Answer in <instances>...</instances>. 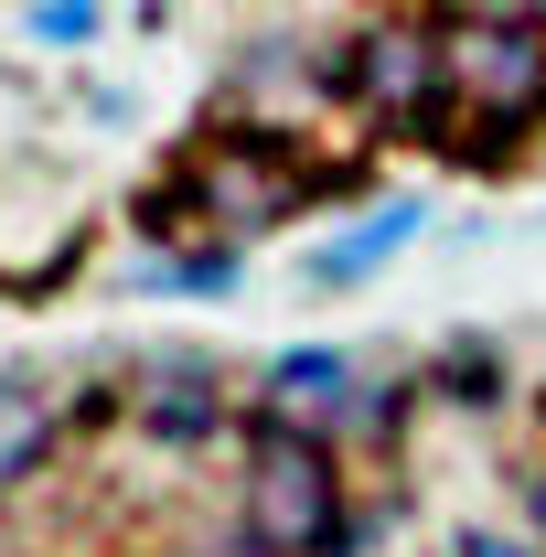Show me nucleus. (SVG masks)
<instances>
[{
  "label": "nucleus",
  "instance_id": "nucleus-1",
  "mask_svg": "<svg viewBox=\"0 0 546 557\" xmlns=\"http://www.w3.org/2000/svg\"><path fill=\"white\" fill-rule=\"evenodd\" d=\"M236 536L258 557H353L375 525L353 515V493H343V461L322 429H300V418H247V493H236Z\"/></svg>",
  "mask_w": 546,
  "mask_h": 557
},
{
  "label": "nucleus",
  "instance_id": "nucleus-2",
  "mask_svg": "<svg viewBox=\"0 0 546 557\" xmlns=\"http://www.w3.org/2000/svg\"><path fill=\"white\" fill-rule=\"evenodd\" d=\"M439 139L461 161H514L546 129V22H493V11H450L439 22Z\"/></svg>",
  "mask_w": 546,
  "mask_h": 557
},
{
  "label": "nucleus",
  "instance_id": "nucleus-3",
  "mask_svg": "<svg viewBox=\"0 0 546 557\" xmlns=\"http://www.w3.org/2000/svg\"><path fill=\"white\" fill-rule=\"evenodd\" d=\"M311 194H322V161L311 150H289L278 129H225L172 172V194H161L150 225H183L194 214V225H214V247H247V236L289 225Z\"/></svg>",
  "mask_w": 546,
  "mask_h": 557
},
{
  "label": "nucleus",
  "instance_id": "nucleus-4",
  "mask_svg": "<svg viewBox=\"0 0 546 557\" xmlns=\"http://www.w3.org/2000/svg\"><path fill=\"white\" fill-rule=\"evenodd\" d=\"M333 86L375 119V129L439 139V108H450V86H439V22H364V33L343 44Z\"/></svg>",
  "mask_w": 546,
  "mask_h": 557
},
{
  "label": "nucleus",
  "instance_id": "nucleus-5",
  "mask_svg": "<svg viewBox=\"0 0 546 557\" xmlns=\"http://www.w3.org/2000/svg\"><path fill=\"white\" fill-rule=\"evenodd\" d=\"M119 418H129L150 450L194 461V450H214V440L236 429V397H225V375L194 364V354H150V364L129 375V397H119Z\"/></svg>",
  "mask_w": 546,
  "mask_h": 557
},
{
  "label": "nucleus",
  "instance_id": "nucleus-6",
  "mask_svg": "<svg viewBox=\"0 0 546 557\" xmlns=\"http://www.w3.org/2000/svg\"><path fill=\"white\" fill-rule=\"evenodd\" d=\"M353 386H364V364H353L343 344H289V354H269V397H258V408H269V418H300V429L333 440L343 408H353Z\"/></svg>",
  "mask_w": 546,
  "mask_h": 557
},
{
  "label": "nucleus",
  "instance_id": "nucleus-7",
  "mask_svg": "<svg viewBox=\"0 0 546 557\" xmlns=\"http://www.w3.org/2000/svg\"><path fill=\"white\" fill-rule=\"evenodd\" d=\"M418 225H429V205H418V194H397V205H364L343 236H322V247H311V269H300V278H311V289H364V278L386 269Z\"/></svg>",
  "mask_w": 546,
  "mask_h": 557
},
{
  "label": "nucleus",
  "instance_id": "nucleus-8",
  "mask_svg": "<svg viewBox=\"0 0 546 557\" xmlns=\"http://www.w3.org/2000/svg\"><path fill=\"white\" fill-rule=\"evenodd\" d=\"M65 450V408L44 397V386H22V375H0V493H22L44 461Z\"/></svg>",
  "mask_w": 546,
  "mask_h": 557
},
{
  "label": "nucleus",
  "instance_id": "nucleus-9",
  "mask_svg": "<svg viewBox=\"0 0 546 557\" xmlns=\"http://www.w3.org/2000/svg\"><path fill=\"white\" fill-rule=\"evenodd\" d=\"M129 278L139 289H172V300H225L236 289V247H183V258H150Z\"/></svg>",
  "mask_w": 546,
  "mask_h": 557
},
{
  "label": "nucleus",
  "instance_id": "nucleus-10",
  "mask_svg": "<svg viewBox=\"0 0 546 557\" xmlns=\"http://www.w3.org/2000/svg\"><path fill=\"white\" fill-rule=\"evenodd\" d=\"M429 386H450V397L493 408V397H504V354H493V344H450L439 364H429Z\"/></svg>",
  "mask_w": 546,
  "mask_h": 557
},
{
  "label": "nucleus",
  "instance_id": "nucleus-11",
  "mask_svg": "<svg viewBox=\"0 0 546 557\" xmlns=\"http://www.w3.org/2000/svg\"><path fill=\"white\" fill-rule=\"evenodd\" d=\"M439 557H546V536L536 525H461Z\"/></svg>",
  "mask_w": 546,
  "mask_h": 557
},
{
  "label": "nucleus",
  "instance_id": "nucleus-12",
  "mask_svg": "<svg viewBox=\"0 0 546 557\" xmlns=\"http://www.w3.org/2000/svg\"><path fill=\"white\" fill-rule=\"evenodd\" d=\"M22 22H33V44H86L97 33V0H33Z\"/></svg>",
  "mask_w": 546,
  "mask_h": 557
},
{
  "label": "nucleus",
  "instance_id": "nucleus-13",
  "mask_svg": "<svg viewBox=\"0 0 546 557\" xmlns=\"http://www.w3.org/2000/svg\"><path fill=\"white\" fill-rule=\"evenodd\" d=\"M461 11H493V22H546V0H461Z\"/></svg>",
  "mask_w": 546,
  "mask_h": 557
},
{
  "label": "nucleus",
  "instance_id": "nucleus-14",
  "mask_svg": "<svg viewBox=\"0 0 546 557\" xmlns=\"http://www.w3.org/2000/svg\"><path fill=\"white\" fill-rule=\"evenodd\" d=\"M525 525H536V536H546V472H536V483H525Z\"/></svg>",
  "mask_w": 546,
  "mask_h": 557
}]
</instances>
